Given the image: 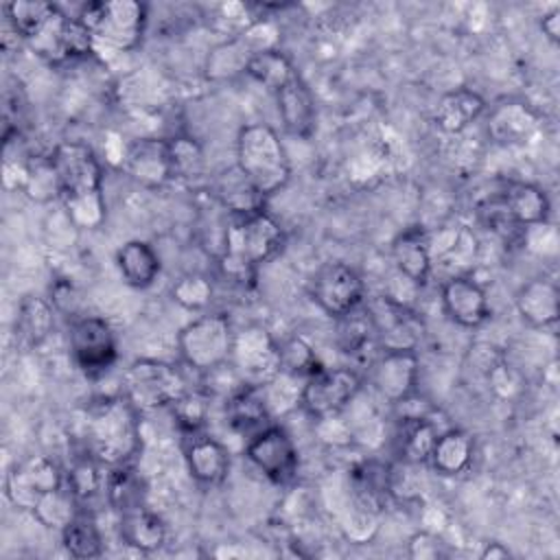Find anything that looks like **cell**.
Wrapping results in <instances>:
<instances>
[{"mask_svg":"<svg viewBox=\"0 0 560 560\" xmlns=\"http://www.w3.org/2000/svg\"><path fill=\"white\" fill-rule=\"evenodd\" d=\"M188 389L177 365L160 359H136L122 374V396L140 411L168 409Z\"/></svg>","mask_w":560,"mask_h":560,"instance_id":"52a82bcc","label":"cell"},{"mask_svg":"<svg viewBox=\"0 0 560 560\" xmlns=\"http://www.w3.org/2000/svg\"><path fill=\"white\" fill-rule=\"evenodd\" d=\"M311 298L328 317L339 319L365 304V280L352 265L332 260L313 276Z\"/></svg>","mask_w":560,"mask_h":560,"instance_id":"7c38bea8","label":"cell"},{"mask_svg":"<svg viewBox=\"0 0 560 560\" xmlns=\"http://www.w3.org/2000/svg\"><path fill=\"white\" fill-rule=\"evenodd\" d=\"M540 28H542V35H545L551 44H558V42H560V9H558V7H551V9L542 15Z\"/></svg>","mask_w":560,"mask_h":560,"instance_id":"681fc988","label":"cell"},{"mask_svg":"<svg viewBox=\"0 0 560 560\" xmlns=\"http://www.w3.org/2000/svg\"><path fill=\"white\" fill-rule=\"evenodd\" d=\"M171 142V158L175 179H195L203 173V151L201 147L188 136H173Z\"/></svg>","mask_w":560,"mask_h":560,"instance_id":"7dc6e473","label":"cell"},{"mask_svg":"<svg viewBox=\"0 0 560 560\" xmlns=\"http://www.w3.org/2000/svg\"><path fill=\"white\" fill-rule=\"evenodd\" d=\"M120 166L133 182L147 188H162L175 179L168 138L142 136L131 140L122 153Z\"/></svg>","mask_w":560,"mask_h":560,"instance_id":"e0dca14e","label":"cell"},{"mask_svg":"<svg viewBox=\"0 0 560 560\" xmlns=\"http://www.w3.org/2000/svg\"><path fill=\"white\" fill-rule=\"evenodd\" d=\"M429 247L433 267L438 262L455 267L457 262H475L477 258V238L466 225L442 228L438 234L429 232Z\"/></svg>","mask_w":560,"mask_h":560,"instance_id":"e575fe53","label":"cell"},{"mask_svg":"<svg viewBox=\"0 0 560 560\" xmlns=\"http://www.w3.org/2000/svg\"><path fill=\"white\" fill-rule=\"evenodd\" d=\"M302 387H304L302 378H298L289 372H282V370L265 387H260L265 402L271 411V418L295 409L302 398Z\"/></svg>","mask_w":560,"mask_h":560,"instance_id":"bcb514c9","label":"cell"},{"mask_svg":"<svg viewBox=\"0 0 560 560\" xmlns=\"http://www.w3.org/2000/svg\"><path fill=\"white\" fill-rule=\"evenodd\" d=\"M105 497L112 510L118 514L147 505V483L136 470L133 462L122 466H112L105 475Z\"/></svg>","mask_w":560,"mask_h":560,"instance_id":"836d02e7","label":"cell"},{"mask_svg":"<svg viewBox=\"0 0 560 560\" xmlns=\"http://www.w3.org/2000/svg\"><path fill=\"white\" fill-rule=\"evenodd\" d=\"M225 418L228 424L243 433V435H254L256 431H260L262 427L271 424V411L265 402L262 389L260 387H252L245 385L243 389H238L234 396H230L225 400Z\"/></svg>","mask_w":560,"mask_h":560,"instance_id":"d6a6232c","label":"cell"},{"mask_svg":"<svg viewBox=\"0 0 560 560\" xmlns=\"http://www.w3.org/2000/svg\"><path fill=\"white\" fill-rule=\"evenodd\" d=\"M376 328L381 350H416L424 339V322L413 306L402 304L387 293L365 304Z\"/></svg>","mask_w":560,"mask_h":560,"instance_id":"4fadbf2b","label":"cell"},{"mask_svg":"<svg viewBox=\"0 0 560 560\" xmlns=\"http://www.w3.org/2000/svg\"><path fill=\"white\" fill-rule=\"evenodd\" d=\"M217 197L223 203V208L228 210V214H245V212H254L265 208V201L254 186L243 177V173L234 166L232 175H223L217 182Z\"/></svg>","mask_w":560,"mask_h":560,"instance_id":"74e56055","label":"cell"},{"mask_svg":"<svg viewBox=\"0 0 560 560\" xmlns=\"http://www.w3.org/2000/svg\"><path fill=\"white\" fill-rule=\"evenodd\" d=\"M497 201L505 219L516 230H529V228L549 223L551 201L538 184L508 182L505 188L497 192Z\"/></svg>","mask_w":560,"mask_h":560,"instance_id":"ffe728a7","label":"cell"},{"mask_svg":"<svg viewBox=\"0 0 560 560\" xmlns=\"http://www.w3.org/2000/svg\"><path fill=\"white\" fill-rule=\"evenodd\" d=\"M282 247L284 230L265 208L245 214H228L219 267L223 276L245 284L254 280L258 267L280 254Z\"/></svg>","mask_w":560,"mask_h":560,"instance_id":"7a4b0ae2","label":"cell"},{"mask_svg":"<svg viewBox=\"0 0 560 560\" xmlns=\"http://www.w3.org/2000/svg\"><path fill=\"white\" fill-rule=\"evenodd\" d=\"M210 396L203 389H186L168 409L184 435L203 431L210 411Z\"/></svg>","mask_w":560,"mask_h":560,"instance_id":"ee69618b","label":"cell"},{"mask_svg":"<svg viewBox=\"0 0 560 560\" xmlns=\"http://www.w3.org/2000/svg\"><path fill=\"white\" fill-rule=\"evenodd\" d=\"M22 190L35 201L59 199V182H57V173H55L50 153L28 158Z\"/></svg>","mask_w":560,"mask_h":560,"instance_id":"b9f144b4","label":"cell"},{"mask_svg":"<svg viewBox=\"0 0 560 560\" xmlns=\"http://www.w3.org/2000/svg\"><path fill=\"white\" fill-rule=\"evenodd\" d=\"M59 182V201L74 228L98 230L107 217L103 164L81 140H63L50 151Z\"/></svg>","mask_w":560,"mask_h":560,"instance_id":"6da1fadb","label":"cell"},{"mask_svg":"<svg viewBox=\"0 0 560 560\" xmlns=\"http://www.w3.org/2000/svg\"><path fill=\"white\" fill-rule=\"evenodd\" d=\"M442 311L462 328H479L490 319L486 289L470 276H448L440 287Z\"/></svg>","mask_w":560,"mask_h":560,"instance_id":"ac0fdd59","label":"cell"},{"mask_svg":"<svg viewBox=\"0 0 560 560\" xmlns=\"http://www.w3.org/2000/svg\"><path fill=\"white\" fill-rule=\"evenodd\" d=\"M184 438V459L192 479L203 486L223 483L232 464L228 446L203 431Z\"/></svg>","mask_w":560,"mask_h":560,"instance_id":"44dd1931","label":"cell"},{"mask_svg":"<svg viewBox=\"0 0 560 560\" xmlns=\"http://www.w3.org/2000/svg\"><path fill=\"white\" fill-rule=\"evenodd\" d=\"M61 486H66V475L48 455H33L15 464L4 479L7 499L15 510L24 512H31L46 492Z\"/></svg>","mask_w":560,"mask_h":560,"instance_id":"2e32d148","label":"cell"},{"mask_svg":"<svg viewBox=\"0 0 560 560\" xmlns=\"http://www.w3.org/2000/svg\"><path fill=\"white\" fill-rule=\"evenodd\" d=\"M138 418L140 411L122 394L98 398L88 409V453L107 468L131 464L142 446Z\"/></svg>","mask_w":560,"mask_h":560,"instance_id":"3957f363","label":"cell"},{"mask_svg":"<svg viewBox=\"0 0 560 560\" xmlns=\"http://www.w3.org/2000/svg\"><path fill=\"white\" fill-rule=\"evenodd\" d=\"M48 63H72L94 55V44L85 26L63 13L59 7L39 28V33L26 42Z\"/></svg>","mask_w":560,"mask_h":560,"instance_id":"5bb4252c","label":"cell"},{"mask_svg":"<svg viewBox=\"0 0 560 560\" xmlns=\"http://www.w3.org/2000/svg\"><path fill=\"white\" fill-rule=\"evenodd\" d=\"M79 501L74 499V494L70 492L68 486H61L57 490L46 492L35 508L31 510V514L35 516V521L48 529H57L61 532L79 512Z\"/></svg>","mask_w":560,"mask_h":560,"instance_id":"f35d334b","label":"cell"},{"mask_svg":"<svg viewBox=\"0 0 560 560\" xmlns=\"http://www.w3.org/2000/svg\"><path fill=\"white\" fill-rule=\"evenodd\" d=\"M234 155L236 168L262 199L280 192L291 179L289 151L280 133L267 122L243 125L236 133Z\"/></svg>","mask_w":560,"mask_h":560,"instance_id":"277c9868","label":"cell"},{"mask_svg":"<svg viewBox=\"0 0 560 560\" xmlns=\"http://www.w3.org/2000/svg\"><path fill=\"white\" fill-rule=\"evenodd\" d=\"M475 457V440L464 429H446L438 433L429 464L438 475L457 477L466 472Z\"/></svg>","mask_w":560,"mask_h":560,"instance_id":"4316f807","label":"cell"},{"mask_svg":"<svg viewBox=\"0 0 560 560\" xmlns=\"http://www.w3.org/2000/svg\"><path fill=\"white\" fill-rule=\"evenodd\" d=\"M101 462L94 455H85L77 462H72L68 475H66V486L74 494V499L81 503L94 499L101 490H105V475L101 472Z\"/></svg>","mask_w":560,"mask_h":560,"instance_id":"7bdbcfd3","label":"cell"},{"mask_svg":"<svg viewBox=\"0 0 560 560\" xmlns=\"http://www.w3.org/2000/svg\"><path fill=\"white\" fill-rule=\"evenodd\" d=\"M420 359L416 350H381L370 363V383L389 405H405L416 396Z\"/></svg>","mask_w":560,"mask_h":560,"instance_id":"9a60e30c","label":"cell"},{"mask_svg":"<svg viewBox=\"0 0 560 560\" xmlns=\"http://www.w3.org/2000/svg\"><path fill=\"white\" fill-rule=\"evenodd\" d=\"M339 348L352 361H368V365L378 357L376 350H381V346L376 328L365 306L339 317Z\"/></svg>","mask_w":560,"mask_h":560,"instance_id":"f1b7e54d","label":"cell"},{"mask_svg":"<svg viewBox=\"0 0 560 560\" xmlns=\"http://www.w3.org/2000/svg\"><path fill=\"white\" fill-rule=\"evenodd\" d=\"M438 433H440V429L427 416L402 418V422L398 424L396 438H394L398 459L407 462V464H416V466L429 464Z\"/></svg>","mask_w":560,"mask_h":560,"instance_id":"4dcf8cb0","label":"cell"},{"mask_svg":"<svg viewBox=\"0 0 560 560\" xmlns=\"http://www.w3.org/2000/svg\"><path fill=\"white\" fill-rule=\"evenodd\" d=\"M324 363L319 361L313 346L302 337H291L284 343H280V370L289 372L302 381L319 372Z\"/></svg>","mask_w":560,"mask_h":560,"instance_id":"f6af8a7d","label":"cell"},{"mask_svg":"<svg viewBox=\"0 0 560 560\" xmlns=\"http://www.w3.org/2000/svg\"><path fill=\"white\" fill-rule=\"evenodd\" d=\"M245 457L276 486H289L300 470V451L291 433L280 424H267L247 438Z\"/></svg>","mask_w":560,"mask_h":560,"instance_id":"8fae6325","label":"cell"},{"mask_svg":"<svg viewBox=\"0 0 560 560\" xmlns=\"http://www.w3.org/2000/svg\"><path fill=\"white\" fill-rule=\"evenodd\" d=\"M516 313L532 328H551L560 315V291L553 278L536 276L518 287L514 295Z\"/></svg>","mask_w":560,"mask_h":560,"instance_id":"cb8c5ba5","label":"cell"},{"mask_svg":"<svg viewBox=\"0 0 560 560\" xmlns=\"http://www.w3.org/2000/svg\"><path fill=\"white\" fill-rule=\"evenodd\" d=\"M77 20L92 37L94 52H131L147 31V4L136 0H98L81 7Z\"/></svg>","mask_w":560,"mask_h":560,"instance_id":"5b68a950","label":"cell"},{"mask_svg":"<svg viewBox=\"0 0 560 560\" xmlns=\"http://www.w3.org/2000/svg\"><path fill=\"white\" fill-rule=\"evenodd\" d=\"M245 74L254 79L258 85H262L267 92L276 94L300 72L295 70L293 61L276 46V48L256 50L245 66Z\"/></svg>","mask_w":560,"mask_h":560,"instance_id":"d590c367","label":"cell"},{"mask_svg":"<svg viewBox=\"0 0 560 560\" xmlns=\"http://www.w3.org/2000/svg\"><path fill=\"white\" fill-rule=\"evenodd\" d=\"M55 304L39 295H24L18 304V315L13 322L15 337L28 346L35 348L48 339V335L55 328Z\"/></svg>","mask_w":560,"mask_h":560,"instance_id":"1f68e13d","label":"cell"},{"mask_svg":"<svg viewBox=\"0 0 560 560\" xmlns=\"http://www.w3.org/2000/svg\"><path fill=\"white\" fill-rule=\"evenodd\" d=\"M70 354L85 378H101L118 359V339L112 324L101 315H79L68 332Z\"/></svg>","mask_w":560,"mask_h":560,"instance_id":"ba28073f","label":"cell"},{"mask_svg":"<svg viewBox=\"0 0 560 560\" xmlns=\"http://www.w3.org/2000/svg\"><path fill=\"white\" fill-rule=\"evenodd\" d=\"M116 267H118L122 280L133 289L151 287L162 271L158 252L153 249L151 243L140 241V238H131L118 247Z\"/></svg>","mask_w":560,"mask_h":560,"instance_id":"83f0119b","label":"cell"},{"mask_svg":"<svg viewBox=\"0 0 560 560\" xmlns=\"http://www.w3.org/2000/svg\"><path fill=\"white\" fill-rule=\"evenodd\" d=\"M171 298L186 311L203 313L214 298V284L210 276L199 271H188V273H182L171 284Z\"/></svg>","mask_w":560,"mask_h":560,"instance_id":"60d3db41","label":"cell"},{"mask_svg":"<svg viewBox=\"0 0 560 560\" xmlns=\"http://www.w3.org/2000/svg\"><path fill=\"white\" fill-rule=\"evenodd\" d=\"M363 378L354 368H322L304 381L300 407L315 420L339 416L359 396Z\"/></svg>","mask_w":560,"mask_h":560,"instance_id":"30bf717a","label":"cell"},{"mask_svg":"<svg viewBox=\"0 0 560 560\" xmlns=\"http://www.w3.org/2000/svg\"><path fill=\"white\" fill-rule=\"evenodd\" d=\"M118 534L127 547L142 553H153L166 542L168 529L162 516L142 505L118 514Z\"/></svg>","mask_w":560,"mask_h":560,"instance_id":"484cf974","label":"cell"},{"mask_svg":"<svg viewBox=\"0 0 560 560\" xmlns=\"http://www.w3.org/2000/svg\"><path fill=\"white\" fill-rule=\"evenodd\" d=\"M61 545L68 556L77 560H90L103 556V536L90 512L83 508L74 514V518L59 532Z\"/></svg>","mask_w":560,"mask_h":560,"instance_id":"8d00e7d4","label":"cell"},{"mask_svg":"<svg viewBox=\"0 0 560 560\" xmlns=\"http://www.w3.org/2000/svg\"><path fill=\"white\" fill-rule=\"evenodd\" d=\"M392 260L400 276L413 282L418 289L424 287L433 273L429 230L422 225L405 228L392 241Z\"/></svg>","mask_w":560,"mask_h":560,"instance_id":"603a6c76","label":"cell"},{"mask_svg":"<svg viewBox=\"0 0 560 560\" xmlns=\"http://www.w3.org/2000/svg\"><path fill=\"white\" fill-rule=\"evenodd\" d=\"M389 475L392 464L378 459H365L357 464L350 472V490L354 494V503L370 512H378L385 501L392 499Z\"/></svg>","mask_w":560,"mask_h":560,"instance_id":"f546056e","label":"cell"},{"mask_svg":"<svg viewBox=\"0 0 560 560\" xmlns=\"http://www.w3.org/2000/svg\"><path fill=\"white\" fill-rule=\"evenodd\" d=\"M234 326L225 313H203L190 319L177 335V352L184 365L203 374L232 357Z\"/></svg>","mask_w":560,"mask_h":560,"instance_id":"8992f818","label":"cell"},{"mask_svg":"<svg viewBox=\"0 0 560 560\" xmlns=\"http://www.w3.org/2000/svg\"><path fill=\"white\" fill-rule=\"evenodd\" d=\"M540 129L538 112L518 98L499 101L486 114V131L494 144L521 147L529 142Z\"/></svg>","mask_w":560,"mask_h":560,"instance_id":"d6986e66","label":"cell"},{"mask_svg":"<svg viewBox=\"0 0 560 560\" xmlns=\"http://www.w3.org/2000/svg\"><path fill=\"white\" fill-rule=\"evenodd\" d=\"M252 55H254V48L241 35H236V37L219 44L208 55L206 72L210 79H230L238 72H245V66Z\"/></svg>","mask_w":560,"mask_h":560,"instance_id":"ab89813d","label":"cell"},{"mask_svg":"<svg viewBox=\"0 0 560 560\" xmlns=\"http://www.w3.org/2000/svg\"><path fill=\"white\" fill-rule=\"evenodd\" d=\"M407 553L416 560H435L444 556V542L438 534L422 529L407 540Z\"/></svg>","mask_w":560,"mask_h":560,"instance_id":"c3c4849f","label":"cell"},{"mask_svg":"<svg viewBox=\"0 0 560 560\" xmlns=\"http://www.w3.org/2000/svg\"><path fill=\"white\" fill-rule=\"evenodd\" d=\"M230 363L245 385L265 387L280 372V343L262 324H247L234 332Z\"/></svg>","mask_w":560,"mask_h":560,"instance_id":"9c48e42d","label":"cell"},{"mask_svg":"<svg viewBox=\"0 0 560 560\" xmlns=\"http://www.w3.org/2000/svg\"><path fill=\"white\" fill-rule=\"evenodd\" d=\"M510 556H512V551L503 542H486V547L479 553V558H483V560H505Z\"/></svg>","mask_w":560,"mask_h":560,"instance_id":"f907efd6","label":"cell"},{"mask_svg":"<svg viewBox=\"0 0 560 560\" xmlns=\"http://www.w3.org/2000/svg\"><path fill=\"white\" fill-rule=\"evenodd\" d=\"M486 98L472 88H453L438 98L433 109V125L444 136H459L472 122H477L486 114Z\"/></svg>","mask_w":560,"mask_h":560,"instance_id":"d4e9b609","label":"cell"},{"mask_svg":"<svg viewBox=\"0 0 560 560\" xmlns=\"http://www.w3.org/2000/svg\"><path fill=\"white\" fill-rule=\"evenodd\" d=\"M273 96L284 131L293 138L308 140L317 127V105L308 83L298 74Z\"/></svg>","mask_w":560,"mask_h":560,"instance_id":"7402d4cb","label":"cell"}]
</instances>
